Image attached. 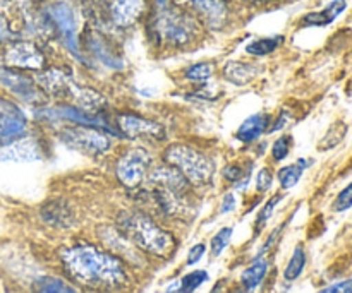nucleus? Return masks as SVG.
<instances>
[{"label":"nucleus","mask_w":352,"mask_h":293,"mask_svg":"<svg viewBox=\"0 0 352 293\" xmlns=\"http://www.w3.org/2000/svg\"><path fill=\"white\" fill-rule=\"evenodd\" d=\"M60 257L67 273L88 287L116 288L127 278L119 257L98 247L76 246L62 250Z\"/></svg>","instance_id":"1"},{"label":"nucleus","mask_w":352,"mask_h":293,"mask_svg":"<svg viewBox=\"0 0 352 293\" xmlns=\"http://www.w3.org/2000/svg\"><path fill=\"white\" fill-rule=\"evenodd\" d=\"M165 161L177 168L191 185H206L215 175V161L188 144H172L165 150Z\"/></svg>","instance_id":"4"},{"label":"nucleus","mask_w":352,"mask_h":293,"mask_svg":"<svg viewBox=\"0 0 352 293\" xmlns=\"http://www.w3.org/2000/svg\"><path fill=\"white\" fill-rule=\"evenodd\" d=\"M117 127H119V134H124L129 139H136V137H148L153 141H162L165 137L164 126H160L155 120L141 117L138 113H122L117 117Z\"/></svg>","instance_id":"11"},{"label":"nucleus","mask_w":352,"mask_h":293,"mask_svg":"<svg viewBox=\"0 0 352 293\" xmlns=\"http://www.w3.org/2000/svg\"><path fill=\"white\" fill-rule=\"evenodd\" d=\"M146 33L155 45L182 48L198 38L199 24L192 14L172 0H153L148 14Z\"/></svg>","instance_id":"2"},{"label":"nucleus","mask_w":352,"mask_h":293,"mask_svg":"<svg viewBox=\"0 0 352 293\" xmlns=\"http://www.w3.org/2000/svg\"><path fill=\"white\" fill-rule=\"evenodd\" d=\"M280 201H282V196L277 194V196H274V198H272L270 201H268L267 204L263 206V209H261L260 215H258V220H256L258 225L263 226L265 223H267L268 220L272 218V215H274L275 208H277V204H278V202H280Z\"/></svg>","instance_id":"32"},{"label":"nucleus","mask_w":352,"mask_h":293,"mask_svg":"<svg viewBox=\"0 0 352 293\" xmlns=\"http://www.w3.org/2000/svg\"><path fill=\"white\" fill-rule=\"evenodd\" d=\"M351 208H352V182L347 185V187H344L342 191L339 192V196H337L336 201H333L332 204V209L336 213H344Z\"/></svg>","instance_id":"31"},{"label":"nucleus","mask_w":352,"mask_h":293,"mask_svg":"<svg viewBox=\"0 0 352 293\" xmlns=\"http://www.w3.org/2000/svg\"><path fill=\"white\" fill-rule=\"evenodd\" d=\"M36 115L40 119L47 120H60V122H71L74 126H82V127H93V129H100L103 132H109L112 136H119V130H116L113 127H110L109 122L100 117V113H91L86 112V110L79 108L74 105H58L52 106V108H45L36 112Z\"/></svg>","instance_id":"7"},{"label":"nucleus","mask_w":352,"mask_h":293,"mask_svg":"<svg viewBox=\"0 0 352 293\" xmlns=\"http://www.w3.org/2000/svg\"><path fill=\"white\" fill-rule=\"evenodd\" d=\"M88 48L103 65L113 69V71H119L124 67V62L120 58V55L113 50L112 45L98 33H91L88 36Z\"/></svg>","instance_id":"16"},{"label":"nucleus","mask_w":352,"mask_h":293,"mask_svg":"<svg viewBox=\"0 0 352 293\" xmlns=\"http://www.w3.org/2000/svg\"><path fill=\"white\" fill-rule=\"evenodd\" d=\"M148 177L155 185H158V189H164V191L172 192V194L184 196V192L189 187V182L186 180L184 175L172 165L155 168L151 174H148Z\"/></svg>","instance_id":"14"},{"label":"nucleus","mask_w":352,"mask_h":293,"mask_svg":"<svg viewBox=\"0 0 352 293\" xmlns=\"http://www.w3.org/2000/svg\"><path fill=\"white\" fill-rule=\"evenodd\" d=\"M268 271V261L263 259V257H256L253 261L248 270H244V273L241 274V283H243V288L246 293H253L258 287L261 285V281L265 280Z\"/></svg>","instance_id":"20"},{"label":"nucleus","mask_w":352,"mask_h":293,"mask_svg":"<svg viewBox=\"0 0 352 293\" xmlns=\"http://www.w3.org/2000/svg\"><path fill=\"white\" fill-rule=\"evenodd\" d=\"M151 163L153 160H151L150 151H146L144 148H131L117 161V178L126 187H138L150 174Z\"/></svg>","instance_id":"8"},{"label":"nucleus","mask_w":352,"mask_h":293,"mask_svg":"<svg viewBox=\"0 0 352 293\" xmlns=\"http://www.w3.org/2000/svg\"><path fill=\"white\" fill-rule=\"evenodd\" d=\"M346 134H347V124L342 122V120H339V122H336L329 130H327V134L323 136V139L320 141L318 150L327 151V150H332V148L339 146V144L344 141V137H346Z\"/></svg>","instance_id":"25"},{"label":"nucleus","mask_w":352,"mask_h":293,"mask_svg":"<svg viewBox=\"0 0 352 293\" xmlns=\"http://www.w3.org/2000/svg\"><path fill=\"white\" fill-rule=\"evenodd\" d=\"M292 150V137L291 136H280L272 146V158L275 161H284L289 156Z\"/></svg>","instance_id":"30"},{"label":"nucleus","mask_w":352,"mask_h":293,"mask_svg":"<svg viewBox=\"0 0 352 293\" xmlns=\"http://www.w3.org/2000/svg\"><path fill=\"white\" fill-rule=\"evenodd\" d=\"M144 10V0H113L110 7L112 21L120 27L133 26Z\"/></svg>","instance_id":"15"},{"label":"nucleus","mask_w":352,"mask_h":293,"mask_svg":"<svg viewBox=\"0 0 352 293\" xmlns=\"http://www.w3.org/2000/svg\"><path fill=\"white\" fill-rule=\"evenodd\" d=\"M244 2H250V3H272V2H278V0H244Z\"/></svg>","instance_id":"41"},{"label":"nucleus","mask_w":352,"mask_h":293,"mask_svg":"<svg viewBox=\"0 0 352 293\" xmlns=\"http://www.w3.org/2000/svg\"><path fill=\"white\" fill-rule=\"evenodd\" d=\"M58 139L71 150L79 151L86 156H102L112 148L109 134L93 127H65L58 132Z\"/></svg>","instance_id":"5"},{"label":"nucleus","mask_w":352,"mask_h":293,"mask_svg":"<svg viewBox=\"0 0 352 293\" xmlns=\"http://www.w3.org/2000/svg\"><path fill=\"white\" fill-rule=\"evenodd\" d=\"M34 293H79L74 287L55 277H43L34 283Z\"/></svg>","instance_id":"24"},{"label":"nucleus","mask_w":352,"mask_h":293,"mask_svg":"<svg viewBox=\"0 0 352 293\" xmlns=\"http://www.w3.org/2000/svg\"><path fill=\"white\" fill-rule=\"evenodd\" d=\"M234 209H236V196H234L232 192H229V194L223 196L222 206H220V213H229V211H234Z\"/></svg>","instance_id":"38"},{"label":"nucleus","mask_w":352,"mask_h":293,"mask_svg":"<svg viewBox=\"0 0 352 293\" xmlns=\"http://www.w3.org/2000/svg\"><path fill=\"white\" fill-rule=\"evenodd\" d=\"M318 293H352V280H344L339 281V283H333L330 287L323 288Z\"/></svg>","instance_id":"37"},{"label":"nucleus","mask_w":352,"mask_h":293,"mask_svg":"<svg viewBox=\"0 0 352 293\" xmlns=\"http://www.w3.org/2000/svg\"><path fill=\"white\" fill-rule=\"evenodd\" d=\"M165 293H181V292H179V281H177V283H172L170 287L167 288V292H165Z\"/></svg>","instance_id":"40"},{"label":"nucleus","mask_w":352,"mask_h":293,"mask_svg":"<svg viewBox=\"0 0 352 293\" xmlns=\"http://www.w3.org/2000/svg\"><path fill=\"white\" fill-rule=\"evenodd\" d=\"M285 41V38L282 34L277 36H267V38H258V40L251 41L246 47V54L253 55V57H265V55H270L277 50L278 47H282V43Z\"/></svg>","instance_id":"23"},{"label":"nucleus","mask_w":352,"mask_h":293,"mask_svg":"<svg viewBox=\"0 0 352 293\" xmlns=\"http://www.w3.org/2000/svg\"><path fill=\"white\" fill-rule=\"evenodd\" d=\"M41 158H43V150H41V144L34 137L23 136L0 148V161L28 163V161H38Z\"/></svg>","instance_id":"12"},{"label":"nucleus","mask_w":352,"mask_h":293,"mask_svg":"<svg viewBox=\"0 0 352 293\" xmlns=\"http://www.w3.org/2000/svg\"><path fill=\"white\" fill-rule=\"evenodd\" d=\"M232 233H234L232 226H226V228H222L215 237H213L212 239V256L213 257H219L220 254L227 249V246H229L230 240H232Z\"/></svg>","instance_id":"29"},{"label":"nucleus","mask_w":352,"mask_h":293,"mask_svg":"<svg viewBox=\"0 0 352 293\" xmlns=\"http://www.w3.org/2000/svg\"><path fill=\"white\" fill-rule=\"evenodd\" d=\"M16 40V34L10 30V24L6 16L0 14V45H9L10 41Z\"/></svg>","instance_id":"34"},{"label":"nucleus","mask_w":352,"mask_h":293,"mask_svg":"<svg viewBox=\"0 0 352 293\" xmlns=\"http://www.w3.org/2000/svg\"><path fill=\"white\" fill-rule=\"evenodd\" d=\"M3 62L9 67L21 71H41L47 64V58L33 41L14 40L3 50Z\"/></svg>","instance_id":"10"},{"label":"nucleus","mask_w":352,"mask_h":293,"mask_svg":"<svg viewBox=\"0 0 352 293\" xmlns=\"http://www.w3.org/2000/svg\"><path fill=\"white\" fill-rule=\"evenodd\" d=\"M120 235L133 246L153 254L168 256L175 246L174 237L162 230L150 216L140 211H126L119 216Z\"/></svg>","instance_id":"3"},{"label":"nucleus","mask_w":352,"mask_h":293,"mask_svg":"<svg viewBox=\"0 0 352 293\" xmlns=\"http://www.w3.org/2000/svg\"><path fill=\"white\" fill-rule=\"evenodd\" d=\"M189 2L199 14L201 21H205L206 26L213 27V30H220L229 21V0H189Z\"/></svg>","instance_id":"13"},{"label":"nucleus","mask_w":352,"mask_h":293,"mask_svg":"<svg viewBox=\"0 0 352 293\" xmlns=\"http://www.w3.org/2000/svg\"><path fill=\"white\" fill-rule=\"evenodd\" d=\"M234 293H244V292H234Z\"/></svg>","instance_id":"42"},{"label":"nucleus","mask_w":352,"mask_h":293,"mask_svg":"<svg viewBox=\"0 0 352 293\" xmlns=\"http://www.w3.org/2000/svg\"><path fill=\"white\" fill-rule=\"evenodd\" d=\"M289 124V113L287 112H280L278 113V117H277V120H275L274 122V126L270 127V132H275V130H280V129H284L285 126H287Z\"/></svg>","instance_id":"39"},{"label":"nucleus","mask_w":352,"mask_h":293,"mask_svg":"<svg viewBox=\"0 0 352 293\" xmlns=\"http://www.w3.org/2000/svg\"><path fill=\"white\" fill-rule=\"evenodd\" d=\"M305 268H306V253L305 249H302V246H298L294 249V253H292L291 259H289V264L285 266L284 278L287 281L298 280V278L302 274V271H305Z\"/></svg>","instance_id":"26"},{"label":"nucleus","mask_w":352,"mask_h":293,"mask_svg":"<svg viewBox=\"0 0 352 293\" xmlns=\"http://www.w3.org/2000/svg\"><path fill=\"white\" fill-rule=\"evenodd\" d=\"M0 86L23 102L36 103L45 99L43 89L38 86V82L31 75H28L21 69L0 65Z\"/></svg>","instance_id":"9"},{"label":"nucleus","mask_w":352,"mask_h":293,"mask_svg":"<svg viewBox=\"0 0 352 293\" xmlns=\"http://www.w3.org/2000/svg\"><path fill=\"white\" fill-rule=\"evenodd\" d=\"M274 184V174L268 167H263L256 175V189L260 192H267Z\"/></svg>","instance_id":"33"},{"label":"nucleus","mask_w":352,"mask_h":293,"mask_svg":"<svg viewBox=\"0 0 352 293\" xmlns=\"http://www.w3.org/2000/svg\"><path fill=\"white\" fill-rule=\"evenodd\" d=\"M48 23L55 30L57 36L60 38L64 47L71 51L78 60L85 62V57L79 50V40H78V19H76V12L67 2H54L47 7L45 10Z\"/></svg>","instance_id":"6"},{"label":"nucleus","mask_w":352,"mask_h":293,"mask_svg":"<svg viewBox=\"0 0 352 293\" xmlns=\"http://www.w3.org/2000/svg\"><path fill=\"white\" fill-rule=\"evenodd\" d=\"M268 122H270V117L265 115V113H254V115L248 117L237 129V141H241L243 144L254 143L267 132Z\"/></svg>","instance_id":"18"},{"label":"nucleus","mask_w":352,"mask_h":293,"mask_svg":"<svg viewBox=\"0 0 352 293\" xmlns=\"http://www.w3.org/2000/svg\"><path fill=\"white\" fill-rule=\"evenodd\" d=\"M205 281H208V273H206V271H192V273L186 274V277L179 281V292L192 293L196 288L201 287Z\"/></svg>","instance_id":"28"},{"label":"nucleus","mask_w":352,"mask_h":293,"mask_svg":"<svg viewBox=\"0 0 352 293\" xmlns=\"http://www.w3.org/2000/svg\"><path fill=\"white\" fill-rule=\"evenodd\" d=\"M222 175H223V178H227V180H229V182L236 184V182L243 180L244 170L241 167H237V165H229V167L223 168Z\"/></svg>","instance_id":"36"},{"label":"nucleus","mask_w":352,"mask_h":293,"mask_svg":"<svg viewBox=\"0 0 352 293\" xmlns=\"http://www.w3.org/2000/svg\"><path fill=\"white\" fill-rule=\"evenodd\" d=\"M347 9V0H332L327 7H323L318 12L306 14L301 19L302 27H323L332 24L344 10Z\"/></svg>","instance_id":"17"},{"label":"nucleus","mask_w":352,"mask_h":293,"mask_svg":"<svg viewBox=\"0 0 352 293\" xmlns=\"http://www.w3.org/2000/svg\"><path fill=\"white\" fill-rule=\"evenodd\" d=\"M41 215H43V220L48 223V225H54V226H69L72 225V213L71 209L67 208L65 204H58L57 201L52 202L50 206H47V208H43V211H41Z\"/></svg>","instance_id":"21"},{"label":"nucleus","mask_w":352,"mask_h":293,"mask_svg":"<svg viewBox=\"0 0 352 293\" xmlns=\"http://www.w3.org/2000/svg\"><path fill=\"white\" fill-rule=\"evenodd\" d=\"M258 75V67L253 64H244V62H227L223 67V78L234 86H246Z\"/></svg>","instance_id":"19"},{"label":"nucleus","mask_w":352,"mask_h":293,"mask_svg":"<svg viewBox=\"0 0 352 293\" xmlns=\"http://www.w3.org/2000/svg\"><path fill=\"white\" fill-rule=\"evenodd\" d=\"M308 167H309V161L305 160V158H301V160H298L296 163L287 165V167L282 168V170L278 172V182H280V187L282 189L294 187V185L301 180L302 174H305V170Z\"/></svg>","instance_id":"22"},{"label":"nucleus","mask_w":352,"mask_h":293,"mask_svg":"<svg viewBox=\"0 0 352 293\" xmlns=\"http://www.w3.org/2000/svg\"><path fill=\"white\" fill-rule=\"evenodd\" d=\"M205 253H206L205 244H196V246H192L188 253V261H186L188 266H195L196 263H199V261L203 259V256H205Z\"/></svg>","instance_id":"35"},{"label":"nucleus","mask_w":352,"mask_h":293,"mask_svg":"<svg viewBox=\"0 0 352 293\" xmlns=\"http://www.w3.org/2000/svg\"><path fill=\"white\" fill-rule=\"evenodd\" d=\"M213 72H215V67L212 62H198L186 71V79L192 82H205L212 78Z\"/></svg>","instance_id":"27"}]
</instances>
